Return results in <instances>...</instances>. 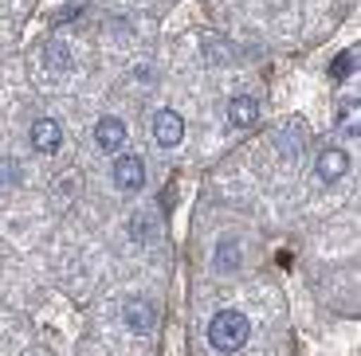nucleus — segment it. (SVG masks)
I'll return each mask as SVG.
<instances>
[{
	"instance_id": "f257e3e1",
	"label": "nucleus",
	"mask_w": 361,
	"mask_h": 356,
	"mask_svg": "<svg viewBox=\"0 0 361 356\" xmlns=\"http://www.w3.org/2000/svg\"><path fill=\"white\" fill-rule=\"evenodd\" d=\"M247 341H252V321L240 310H220L208 321V345L216 352H240Z\"/></svg>"
},
{
	"instance_id": "f03ea898",
	"label": "nucleus",
	"mask_w": 361,
	"mask_h": 356,
	"mask_svg": "<svg viewBox=\"0 0 361 356\" xmlns=\"http://www.w3.org/2000/svg\"><path fill=\"white\" fill-rule=\"evenodd\" d=\"M110 177H114V184L122 188V192H142V188H145V165H142V157H134V153H118Z\"/></svg>"
},
{
	"instance_id": "7ed1b4c3",
	"label": "nucleus",
	"mask_w": 361,
	"mask_h": 356,
	"mask_svg": "<svg viewBox=\"0 0 361 356\" xmlns=\"http://www.w3.org/2000/svg\"><path fill=\"white\" fill-rule=\"evenodd\" d=\"M122 317H126L130 333H137V337H149V333H154V325H157V310L145 302V298H130L126 310H122Z\"/></svg>"
},
{
	"instance_id": "20e7f679",
	"label": "nucleus",
	"mask_w": 361,
	"mask_h": 356,
	"mask_svg": "<svg viewBox=\"0 0 361 356\" xmlns=\"http://www.w3.org/2000/svg\"><path fill=\"white\" fill-rule=\"evenodd\" d=\"M154 137H157V145H165V149L180 145V137H185V117H180L177 110H157L154 114Z\"/></svg>"
},
{
	"instance_id": "39448f33",
	"label": "nucleus",
	"mask_w": 361,
	"mask_h": 356,
	"mask_svg": "<svg viewBox=\"0 0 361 356\" xmlns=\"http://www.w3.org/2000/svg\"><path fill=\"white\" fill-rule=\"evenodd\" d=\"M94 145H99L102 153H118L122 145H126V122L122 117H99V125H94Z\"/></svg>"
},
{
	"instance_id": "423d86ee",
	"label": "nucleus",
	"mask_w": 361,
	"mask_h": 356,
	"mask_svg": "<svg viewBox=\"0 0 361 356\" xmlns=\"http://www.w3.org/2000/svg\"><path fill=\"white\" fill-rule=\"evenodd\" d=\"M59 145H63L59 122H55V117H36V122H32V149L36 153H59Z\"/></svg>"
},
{
	"instance_id": "0eeeda50",
	"label": "nucleus",
	"mask_w": 361,
	"mask_h": 356,
	"mask_svg": "<svg viewBox=\"0 0 361 356\" xmlns=\"http://www.w3.org/2000/svg\"><path fill=\"white\" fill-rule=\"evenodd\" d=\"M318 180H326V184H334V180L345 177V169H350V153L345 149H322L318 153Z\"/></svg>"
},
{
	"instance_id": "6e6552de",
	"label": "nucleus",
	"mask_w": 361,
	"mask_h": 356,
	"mask_svg": "<svg viewBox=\"0 0 361 356\" xmlns=\"http://www.w3.org/2000/svg\"><path fill=\"white\" fill-rule=\"evenodd\" d=\"M240 262H244L240 243H235V239H220L216 250H212V267H216V274H235V270H240Z\"/></svg>"
},
{
	"instance_id": "1a4fd4ad",
	"label": "nucleus",
	"mask_w": 361,
	"mask_h": 356,
	"mask_svg": "<svg viewBox=\"0 0 361 356\" xmlns=\"http://www.w3.org/2000/svg\"><path fill=\"white\" fill-rule=\"evenodd\" d=\"M255 117H259V102H255V98L240 94V98L228 102V122H232L235 129H247V125H255Z\"/></svg>"
},
{
	"instance_id": "9d476101",
	"label": "nucleus",
	"mask_w": 361,
	"mask_h": 356,
	"mask_svg": "<svg viewBox=\"0 0 361 356\" xmlns=\"http://www.w3.org/2000/svg\"><path fill=\"white\" fill-rule=\"evenodd\" d=\"M157 231H161V223H157V215H149V212H137L134 220H130V235H134V243H154Z\"/></svg>"
},
{
	"instance_id": "9b49d317",
	"label": "nucleus",
	"mask_w": 361,
	"mask_h": 356,
	"mask_svg": "<svg viewBox=\"0 0 361 356\" xmlns=\"http://www.w3.org/2000/svg\"><path fill=\"white\" fill-rule=\"evenodd\" d=\"M44 67L47 71H67V67H71V47H67L63 39L44 44Z\"/></svg>"
},
{
	"instance_id": "f8f14e48",
	"label": "nucleus",
	"mask_w": 361,
	"mask_h": 356,
	"mask_svg": "<svg viewBox=\"0 0 361 356\" xmlns=\"http://www.w3.org/2000/svg\"><path fill=\"white\" fill-rule=\"evenodd\" d=\"M24 184V165L16 157H0V188H16Z\"/></svg>"
},
{
	"instance_id": "ddd939ff",
	"label": "nucleus",
	"mask_w": 361,
	"mask_h": 356,
	"mask_svg": "<svg viewBox=\"0 0 361 356\" xmlns=\"http://www.w3.org/2000/svg\"><path fill=\"white\" fill-rule=\"evenodd\" d=\"M338 125H342V134L350 137H357V98H345V106H342V117H338Z\"/></svg>"
},
{
	"instance_id": "4468645a",
	"label": "nucleus",
	"mask_w": 361,
	"mask_h": 356,
	"mask_svg": "<svg viewBox=\"0 0 361 356\" xmlns=\"http://www.w3.org/2000/svg\"><path fill=\"white\" fill-rule=\"evenodd\" d=\"M350 71H353V51H345L342 59H334V63H330V75H334V79H345Z\"/></svg>"
},
{
	"instance_id": "2eb2a0df",
	"label": "nucleus",
	"mask_w": 361,
	"mask_h": 356,
	"mask_svg": "<svg viewBox=\"0 0 361 356\" xmlns=\"http://www.w3.org/2000/svg\"><path fill=\"white\" fill-rule=\"evenodd\" d=\"M82 12V4H67V8H59L55 12V24H63V20H75Z\"/></svg>"
}]
</instances>
